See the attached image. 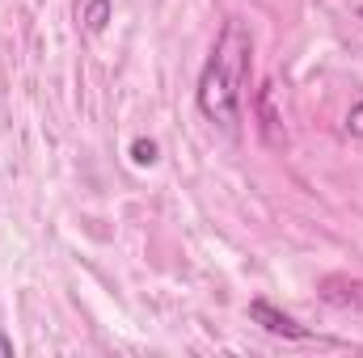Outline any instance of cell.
I'll use <instances>...</instances> for the list:
<instances>
[{
    "instance_id": "cell-7",
    "label": "cell",
    "mask_w": 363,
    "mask_h": 358,
    "mask_svg": "<svg viewBox=\"0 0 363 358\" xmlns=\"http://www.w3.org/2000/svg\"><path fill=\"white\" fill-rule=\"evenodd\" d=\"M347 135L351 139H363V101L351 105V114H347Z\"/></svg>"
},
{
    "instance_id": "cell-6",
    "label": "cell",
    "mask_w": 363,
    "mask_h": 358,
    "mask_svg": "<svg viewBox=\"0 0 363 358\" xmlns=\"http://www.w3.org/2000/svg\"><path fill=\"white\" fill-rule=\"evenodd\" d=\"M131 161H135L140 169L157 165V161H161V148H157V139H135V144H131Z\"/></svg>"
},
{
    "instance_id": "cell-3",
    "label": "cell",
    "mask_w": 363,
    "mask_h": 358,
    "mask_svg": "<svg viewBox=\"0 0 363 358\" xmlns=\"http://www.w3.org/2000/svg\"><path fill=\"white\" fill-rule=\"evenodd\" d=\"M321 299L334 304V308H347V312H363V278L325 274V278H321Z\"/></svg>"
},
{
    "instance_id": "cell-9",
    "label": "cell",
    "mask_w": 363,
    "mask_h": 358,
    "mask_svg": "<svg viewBox=\"0 0 363 358\" xmlns=\"http://www.w3.org/2000/svg\"><path fill=\"white\" fill-rule=\"evenodd\" d=\"M359 13H363V8H359Z\"/></svg>"
},
{
    "instance_id": "cell-2",
    "label": "cell",
    "mask_w": 363,
    "mask_h": 358,
    "mask_svg": "<svg viewBox=\"0 0 363 358\" xmlns=\"http://www.w3.org/2000/svg\"><path fill=\"white\" fill-rule=\"evenodd\" d=\"M250 321H254V325H262V329L274 333V337H287V342H308V337H313L296 316L279 312V308L267 304V299H254V304H250Z\"/></svg>"
},
{
    "instance_id": "cell-8",
    "label": "cell",
    "mask_w": 363,
    "mask_h": 358,
    "mask_svg": "<svg viewBox=\"0 0 363 358\" xmlns=\"http://www.w3.org/2000/svg\"><path fill=\"white\" fill-rule=\"evenodd\" d=\"M0 358H13V342H9L4 333H0Z\"/></svg>"
},
{
    "instance_id": "cell-1",
    "label": "cell",
    "mask_w": 363,
    "mask_h": 358,
    "mask_svg": "<svg viewBox=\"0 0 363 358\" xmlns=\"http://www.w3.org/2000/svg\"><path fill=\"white\" fill-rule=\"evenodd\" d=\"M250 64H254V34L241 17H228L207 64L199 76L194 101L203 110L207 122L233 131L241 122V97H245V81H250Z\"/></svg>"
},
{
    "instance_id": "cell-5",
    "label": "cell",
    "mask_w": 363,
    "mask_h": 358,
    "mask_svg": "<svg viewBox=\"0 0 363 358\" xmlns=\"http://www.w3.org/2000/svg\"><path fill=\"white\" fill-rule=\"evenodd\" d=\"M110 8H114V0H85V25H89V34H101L106 30Z\"/></svg>"
},
{
    "instance_id": "cell-4",
    "label": "cell",
    "mask_w": 363,
    "mask_h": 358,
    "mask_svg": "<svg viewBox=\"0 0 363 358\" xmlns=\"http://www.w3.org/2000/svg\"><path fill=\"white\" fill-rule=\"evenodd\" d=\"M258 127H262V139L271 144V148H279L283 144V135H279V114H274V85H262L258 89Z\"/></svg>"
}]
</instances>
